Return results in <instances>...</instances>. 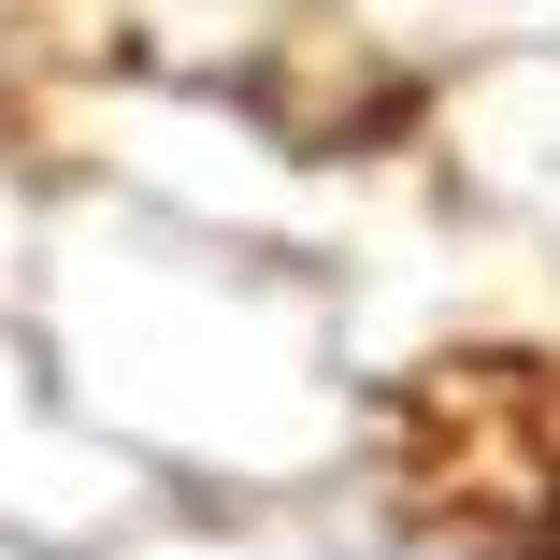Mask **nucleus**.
Instances as JSON below:
<instances>
[{
  "instance_id": "obj_1",
  "label": "nucleus",
  "mask_w": 560,
  "mask_h": 560,
  "mask_svg": "<svg viewBox=\"0 0 560 560\" xmlns=\"http://www.w3.org/2000/svg\"><path fill=\"white\" fill-rule=\"evenodd\" d=\"M402 503L460 560H560V374L445 360L402 388Z\"/></svg>"
}]
</instances>
